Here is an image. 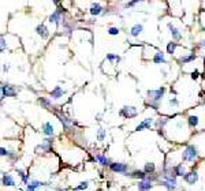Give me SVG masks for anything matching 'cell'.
<instances>
[{
  "label": "cell",
  "instance_id": "1",
  "mask_svg": "<svg viewBox=\"0 0 205 191\" xmlns=\"http://www.w3.org/2000/svg\"><path fill=\"white\" fill-rule=\"evenodd\" d=\"M197 156H198V152H197V148L194 145H189L182 153V158L184 161H193Z\"/></svg>",
  "mask_w": 205,
  "mask_h": 191
},
{
  "label": "cell",
  "instance_id": "2",
  "mask_svg": "<svg viewBox=\"0 0 205 191\" xmlns=\"http://www.w3.org/2000/svg\"><path fill=\"white\" fill-rule=\"evenodd\" d=\"M109 168L116 173H126L129 171V165L123 162H111L109 164Z\"/></svg>",
  "mask_w": 205,
  "mask_h": 191
},
{
  "label": "cell",
  "instance_id": "3",
  "mask_svg": "<svg viewBox=\"0 0 205 191\" xmlns=\"http://www.w3.org/2000/svg\"><path fill=\"white\" fill-rule=\"evenodd\" d=\"M163 94H164V87H160L157 90H149L148 91V98L150 101H160L163 98Z\"/></svg>",
  "mask_w": 205,
  "mask_h": 191
},
{
  "label": "cell",
  "instance_id": "4",
  "mask_svg": "<svg viewBox=\"0 0 205 191\" xmlns=\"http://www.w3.org/2000/svg\"><path fill=\"white\" fill-rule=\"evenodd\" d=\"M121 115L123 116V118L126 119H130V118H134V116L137 115V108L135 107H123L122 111H121Z\"/></svg>",
  "mask_w": 205,
  "mask_h": 191
},
{
  "label": "cell",
  "instance_id": "5",
  "mask_svg": "<svg viewBox=\"0 0 205 191\" xmlns=\"http://www.w3.org/2000/svg\"><path fill=\"white\" fill-rule=\"evenodd\" d=\"M153 124V119L152 118H146L145 120H142L138 126L135 127V131H142V130H148L150 128V126Z\"/></svg>",
  "mask_w": 205,
  "mask_h": 191
},
{
  "label": "cell",
  "instance_id": "6",
  "mask_svg": "<svg viewBox=\"0 0 205 191\" xmlns=\"http://www.w3.org/2000/svg\"><path fill=\"white\" fill-rule=\"evenodd\" d=\"M183 179H184V182L186 183H189V184H194L198 180V173L196 172V171H191V172L189 173H186V175L183 176Z\"/></svg>",
  "mask_w": 205,
  "mask_h": 191
},
{
  "label": "cell",
  "instance_id": "7",
  "mask_svg": "<svg viewBox=\"0 0 205 191\" xmlns=\"http://www.w3.org/2000/svg\"><path fill=\"white\" fill-rule=\"evenodd\" d=\"M153 189V184L150 180H139V183H138V190L139 191H150Z\"/></svg>",
  "mask_w": 205,
  "mask_h": 191
},
{
  "label": "cell",
  "instance_id": "8",
  "mask_svg": "<svg viewBox=\"0 0 205 191\" xmlns=\"http://www.w3.org/2000/svg\"><path fill=\"white\" fill-rule=\"evenodd\" d=\"M2 90H3V96L4 97H15L16 96V91L12 86H4V87H2Z\"/></svg>",
  "mask_w": 205,
  "mask_h": 191
},
{
  "label": "cell",
  "instance_id": "9",
  "mask_svg": "<svg viewBox=\"0 0 205 191\" xmlns=\"http://www.w3.org/2000/svg\"><path fill=\"white\" fill-rule=\"evenodd\" d=\"M172 172L175 173V176H184L186 175V169L182 164H178V165L172 167Z\"/></svg>",
  "mask_w": 205,
  "mask_h": 191
},
{
  "label": "cell",
  "instance_id": "10",
  "mask_svg": "<svg viewBox=\"0 0 205 191\" xmlns=\"http://www.w3.org/2000/svg\"><path fill=\"white\" fill-rule=\"evenodd\" d=\"M142 30H144V26L139 25V23H137V25H134V26L131 27V30H130V34H131L133 37H138L139 34L142 33Z\"/></svg>",
  "mask_w": 205,
  "mask_h": 191
},
{
  "label": "cell",
  "instance_id": "11",
  "mask_svg": "<svg viewBox=\"0 0 205 191\" xmlns=\"http://www.w3.org/2000/svg\"><path fill=\"white\" fill-rule=\"evenodd\" d=\"M168 29H170V32H171V36H172V38H175V40H180L182 34L179 33V30H178L175 26H172V23H168Z\"/></svg>",
  "mask_w": 205,
  "mask_h": 191
},
{
  "label": "cell",
  "instance_id": "12",
  "mask_svg": "<svg viewBox=\"0 0 205 191\" xmlns=\"http://www.w3.org/2000/svg\"><path fill=\"white\" fill-rule=\"evenodd\" d=\"M43 132L45 135H53V126L51 123H44L43 124Z\"/></svg>",
  "mask_w": 205,
  "mask_h": 191
},
{
  "label": "cell",
  "instance_id": "13",
  "mask_svg": "<svg viewBox=\"0 0 205 191\" xmlns=\"http://www.w3.org/2000/svg\"><path fill=\"white\" fill-rule=\"evenodd\" d=\"M63 94H64V90H63V89H62L60 86H56V87H55L53 90H52V93H51V97H52V98H60Z\"/></svg>",
  "mask_w": 205,
  "mask_h": 191
},
{
  "label": "cell",
  "instance_id": "14",
  "mask_svg": "<svg viewBox=\"0 0 205 191\" xmlns=\"http://www.w3.org/2000/svg\"><path fill=\"white\" fill-rule=\"evenodd\" d=\"M153 61H155L156 64L166 63V57H164V53H163V52H156V53H155V57H153Z\"/></svg>",
  "mask_w": 205,
  "mask_h": 191
},
{
  "label": "cell",
  "instance_id": "15",
  "mask_svg": "<svg viewBox=\"0 0 205 191\" xmlns=\"http://www.w3.org/2000/svg\"><path fill=\"white\" fill-rule=\"evenodd\" d=\"M194 59H196V55H194V53L186 55V56H180V57H179V63H180V64H186V63H189V61L194 60Z\"/></svg>",
  "mask_w": 205,
  "mask_h": 191
},
{
  "label": "cell",
  "instance_id": "16",
  "mask_svg": "<svg viewBox=\"0 0 205 191\" xmlns=\"http://www.w3.org/2000/svg\"><path fill=\"white\" fill-rule=\"evenodd\" d=\"M37 33L40 34L43 38H47L48 36H49V33H48V30H47V27L44 26V25H39L37 26Z\"/></svg>",
  "mask_w": 205,
  "mask_h": 191
},
{
  "label": "cell",
  "instance_id": "17",
  "mask_svg": "<svg viewBox=\"0 0 205 191\" xmlns=\"http://www.w3.org/2000/svg\"><path fill=\"white\" fill-rule=\"evenodd\" d=\"M90 14L92 15H100L101 14V6L100 4H93L90 7Z\"/></svg>",
  "mask_w": 205,
  "mask_h": 191
},
{
  "label": "cell",
  "instance_id": "18",
  "mask_svg": "<svg viewBox=\"0 0 205 191\" xmlns=\"http://www.w3.org/2000/svg\"><path fill=\"white\" fill-rule=\"evenodd\" d=\"M59 20H60V11H55L52 15L49 16V22L51 23H59Z\"/></svg>",
  "mask_w": 205,
  "mask_h": 191
},
{
  "label": "cell",
  "instance_id": "19",
  "mask_svg": "<svg viewBox=\"0 0 205 191\" xmlns=\"http://www.w3.org/2000/svg\"><path fill=\"white\" fill-rule=\"evenodd\" d=\"M155 169H156V167H155V164H153V162H146L145 168H144L145 173H153V172H155Z\"/></svg>",
  "mask_w": 205,
  "mask_h": 191
},
{
  "label": "cell",
  "instance_id": "20",
  "mask_svg": "<svg viewBox=\"0 0 205 191\" xmlns=\"http://www.w3.org/2000/svg\"><path fill=\"white\" fill-rule=\"evenodd\" d=\"M96 158H97V161L101 164V165H109V158H107V157H104V156H101V154H97L96 156Z\"/></svg>",
  "mask_w": 205,
  "mask_h": 191
},
{
  "label": "cell",
  "instance_id": "21",
  "mask_svg": "<svg viewBox=\"0 0 205 191\" xmlns=\"http://www.w3.org/2000/svg\"><path fill=\"white\" fill-rule=\"evenodd\" d=\"M3 184H4V186H14V184H15V182H14L12 176L6 175V176H3Z\"/></svg>",
  "mask_w": 205,
  "mask_h": 191
},
{
  "label": "cell",
  "instance_id": "22",
  "mask_svg": "<svg viewBox=\"0 0 205 191\" xmlns=\"http://www.w3.org/2000/svg\"><path fill=\"white\" fill-rule=\"evenodd\" d=\"M41 184H44V183L37 182V180H33L32 183H29V184H27V191H34V190H36L39 186H41Z\"/></svg>",
  "mask_w": 205,
  "mask_h": 191
},
{
  "label": "cell",
  "instance_id": "23",
  "mask_svg": "<svg viewBox=\"0 0 205 191\" xmlns=\"http://www.w3.org/2000/svg\"><path fill=\"white\" fill-rule=\"evenodd\" d=\"M189 124H190V127H197L198 126V118L197 116H194V115L189 116Z\"/></svg>",
  "mask_w": 205,
  "mask_h": 191
},
{
  "label": "cell",
  "instance_id": "24",
  "mask_svg": "<svg viewBox=\"0 0 205 191\" xmlns=\"http://www.w3.org/2000/svg\"><path fill=\"white\" fill-rule=\"evenodd\" d=\"M176 45H178L176 42H170L168 45H167V53L172 55V53H174V51H175V48H176Z\"/></svg>",
  "mask_w": 205,
  "mask_h": 191
},
{
  "label": "cell",
  "instance_id": "25",
  "mask_svg": "<svg viewBox=\"0 0 205 191\" xmlns=\"http://www.w3.org/2000/svg\"><path fill=\"white\" fill-rule=\"evenodd\" d=\"M130 176H131V177H141L142 180L145 179V173H144V172H141V171H135V172H133V173H131V175H130Z\"/></svg>",
  "mask_w": 205,
  "mask_h": 191
},
{
  "label": "cell",
  "instance_id": "26",
  "mask_svg": "<svg viewBox=\"0 0 205 191\" xmlns=\"http://www.w3.org/2000/svg\"><path fill=\"white\" fill-rule=\"evenodd\" d=\"M107 59H108V60H111V61H114V63H118V61L121 60V57H119L118 55H108Z\"/></svg>",
  "mask_w": 205,
  "mask_h": 191
},
{
  "label": "cell",
  "instance_id": "27",
  "mask_svg": "<svg viewBox=\"0 0 205 191\" xmlns=\"http://www.w3.org/2000/svg\"><path fill=\"white\" fill-rule=\"evenodd\" d=\"M104 136H105V130L100 128V130H98V132H97V139H98V141H102Z\"/></svg>",
  "mask_w": 205,
  "mask_h": 191
},
{
  "label": "cell",
  "instance_id": "28",
  "mask_svg": "<svg viewBox=\"0 0 205 191\" xmlns=\"http://www.w3.org/2000/svg\"><path fill=\"white\" fill-rule=\"evenodd\" d=\"M39 102H40V104H43L44 105V107H51V101L49 100H47V98H44V97H41L40 98V100H39Z\"/></svg>",
  "mask_w": 205,
  "mask_h": 191
},
{
  "label": "cell",
  "instance_id": "29",
  "mask_svg": "<svg viewBox=\"0 0 205 191\" xmlns=\"http://www.w3.org/2000/svg\"><path fill=\"white\" fill-rule=\"evenodd\" d=\"M108 34H111V36H116V34H119V29H116V27H111V29L108 30Z\"/></svg>",
  "mask_w": 205,
  "mask_h": 191
},
{
  "label": "cell",
  "instance_id": "30",
  "mask_svg": "<svg viewBox=\"0 0 205 191\" xmlns=\"http://www.w3.org/2000/svg\"><path fill=\"white\" fill-rule=\"evenodd\" d=\"M60 122L62 123H64V124H66V127H68V126L71 124V120H68L67 118H64V116H60Z\"/></svg>",
  "mask_w": 205,
  "mask_h": 191
},
{
  "label": "cell",
  "instance_id": "31",
  "mask_svg": "<svg viewBox=\"0 0 205 191\" xmlns=\"http://www.w3.org/2000/svg\"><path fill=\"white\" fill-rule=\"evenodd\" d=\"M88 186H89V183L88 182H82L80 186L77 187V190H85V189H88Z\"/></svg>",
  "mask_w": 205,
  "mask_h": 191
},
{
  "label": "cell",
  "instance_id": "32",
  "mask_svg": "<svg viewBox=\"0 0 205 191\" xmlns=\"http://www.w3.org/2000/svg\"><path fill=\"white\" fill-rule=\"evenodd\" d=\"M4 49H6V41H4L3 37H0V52H2V51H4Z\"/></svg>",
  "mask_w": 205,
  "mask_h": 191
},
{
  "label": "cell",
  "instance_id": "33",
  "mask_svg": "<svg viewBox=\"0 0 205 191\" xmlns=\"http://www.w3.org/2000/svg\"><path fill=\"white\" fill-rule=\"evenodd\" d=\"M0 156H8V152L4 148H0Z\"/></svg>",
  "mask_w": 205,
  "mask_h": 191
},
{
  "label": "cell",
  "instance_id": "34",
  "mask_svg": "<svg viewBox=\"0 0 205 191\" xmlns=\"http://www.w3.org/2000/svg\"><path fill=\"white\" fill-rule=\"evenodd\" d=\"M191 78H193V79H197V78H198V71H197V70L193 71V74H191Z\"/></svg>",
  "mask_w": 205,
  "mask_h": 191
},
{
  "label": "cell",
  "instance_id": "35",
  "mask_svg": "<svg viewBox=\"0 0 205 191\" xmlns=\"http://www.w3.org/2000/svg\"><path fill=\"white\" fill-rule=\"evenodd\" d=\"M170 104H171V105H178V100H176V98H171V100H170Z\"/></svg>",
  "mask_w": 205,
  "mask_h": 191
},
{
  "label": "cell",
  "instance_id": "36",
  "mask_svg": "<svg viewBox=\"0 0 205 191\" xmlns=\"http://www.w3.org/2000/svg\"><path fill=\"white\" fill-rule=\"evenodd\" d=\"M135 4H137V2H130V3H127L126 6H127V7H133V6H135Z\"/></svg>",
  "mask_w": 205,
  "mask_h": 191
},
{
  "label": "cell",
  "instance_id": "37",
  "mask_svg": "<svg viewBox=\"0 0 205 191\" xmlns=\"http://www.w3.org/2000/svg\"><path fill=\"white\" fill-rule=\"evenodd\" d=\"M200 47H201V48H205V41H201V44H200Z\"/></svg>",
  "mask_w": 205,
  "mask_h": 191
}]
</instances>
